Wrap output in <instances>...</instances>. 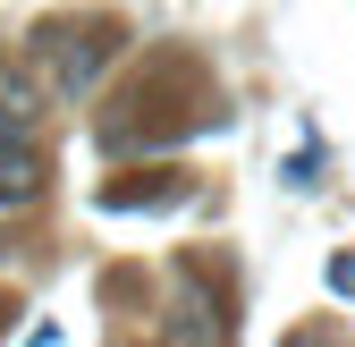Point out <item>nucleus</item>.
<instances>
[{
    "instance_id": "1",
    "label": "nucleus",
    "mask_w": 355,
    "mask_h": 347,
    "mask_svg": "<svg viewBox=\"0 0 355 347\" xmlns=\"http://www.w3.org/2000/svg\"><path fill=\"white\" fill-rule=\"evenodd\" d=\"M42 51L60 60V102H85L94 76L110 68V26H76V34H51Z\"/></svg>"
},
{
    "instance_id": "2",
    "label": "nucleus",
    "mask_w": 355,
    "mask_h": 347,
    "mask_svg": "<svg viewBox=\"0 0 355 347\" xmlns=\"http://www.w3.org/2000/svg\"><path fill=\"white\" fill-rule=\"evenodd\" d=\"M161 347H229V314L211 305V288L187 280V296H178L169 322H161Z\"/></svg>"
},
{
    "instance_id": "3",
    "label": "nucleus",
    "mask_w": 355,
    "mask_h": 347,
    "mask_svg": "<svg viewBox=\"0 0 355 347\" xmlns=\"http://www.w3.org/2000/svg\"><path fill=\"white\" fill-rule=\"evenodd\" d=\"M42 187V153L26 144V127H17V136H0V203H26Z\"/></svg>"
},
{
    "instance_id": "4",
    "label": "nucleus",
    "mask_w": 355,
    "mask_h": 347,
    "mask_svg": "<svg viewBox=\"0 0 355 347\" xmlns=\"http://www.w3.org/2000/svg\"><path fill=\"white\" fill-rule=\"evenodd\" d=\"M34 102H42V94H34V76L0 60V110H9V119H34Z\"/></svg>"
},
{
    "instance_id": "5",
    "label": "nucleus",
    "mask_w": 355,
    "mask_h": 347,
    "mask_svg": "<svg viewBox=\"0 0 355 347\" xmlns=\"http://www.w3.org/2000/svg\"><path fill=\"white\" fill-rule=\"evenodd\" d=\"M330 288H338V296H355V254H338V263H330Z\"/></svg>"
},
{
    "instance_id": "6",
    "label": "nucleus",
    "mask_w": 355,
    "mask_h": 347,
    "mask_svg": "<svg viewBox=\"0 0 355 347\" xmlns=\"http://www.w3.org/2000/svg\"><path fill=\"white\" fill-rule=\"evenodd\" d=\"M288 347H338V339H288Z\"/></svg>"
},
{
    "instance_id": "7",
    "label": "nucleus",
    "mask_w": 355,
    "mask_h": 347,
    "mask_svg": "<svg viewBox=\"0 0 355 347\" xmlns=\"http://www.w3.org/2000/svg\"><path fill=\"white\" fill-rule=\"evenodd\" d=\"M0 322H9V305H0Z\"/></svg>"
}]
</instances>
